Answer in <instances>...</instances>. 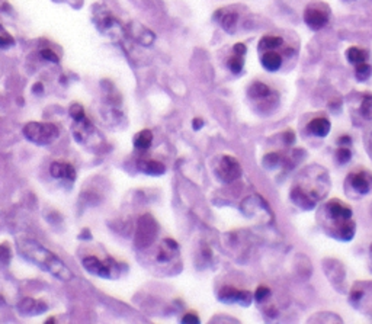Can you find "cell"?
Here are the masks:
<instances>
[{"label":"cell","instance_id":"cell-1","mask_svg":"<svg viewBox=\"0 0 372 324\" xmlns=\"http://www.w3.org/2000/svg\"><path fill=\"white\" fill-rule=\"evenodd\" d=\"M17 252L31 263L36 265L42 271L48 272L54 278L60 281H71L73 272L71 269L52 252L41 246L39 243L29 240V239H20L17 240Z\"/></svg>","mask_w":372,"mask_h":324},{"label":"cell","instance_id":"cell-2","mask_svg":"<svg viewBox=\"0 0 372 324\" xmlns=\"http://www.w3.org/2000/svg\"><path fill=\"white\" fill-rule=\"evenodd\" d=\"M70 116L74 121V127H73V135L74 138L86 146V147H96L102 143V137L99 134V131L95 128V125L87 119L84 109L81 108V105L79 103H73L70 106Z\"/></svg>","mask_w":372,"mask_h":324},{"label":"cell","instance_id":"cell-3","mask_svg":"<svg viewBox=\"0 0 372 324\" xmlns=\"http://www.w3.org/2000/svg\"><path fill=\"white\" fill-rule=\"evenodd\" d=\"M23 135L33 144L47 146L58 138L60 131L49 122H29L23 127Z\"/></svg>","mask_w":372,"mask_h":324},{"label":"cell","instance_id":"cell-4","mask_svg":"<svg viewBox=\"0 0 372 324\" xmlns=\"http://www.w3.org/2000/svg\"><path fill=\"white\" fill-rule=\"evenodd\" d=\"M157 231H159L157 221L150 214H146V215L140 217V220L137 223L135 236H134L135 246L138 249H144V247L151 246L157 239Z\"/></svg>","mask_w":372,"mask_h":324},{"label":"cell","instance_id":"cell-5","mask_svg":"<svg viewBox=\"0 0 372 324\" xmlns=\"http://www.w3.org/2000/svg\"><path fill=\"white\" fill-rule=\"evenodd\" d=\"M215 175L221 182L230 183L242 176V166L237 159L231 156H223L215 166Z\"/></svg>","mask_w":372,"mask_h":324},{"label":"cell","instance_id":"cell-6","mask_svg":"<svg viewBox=\"0 0 372 324\" xmlns=\"http://www.w3.org/2000/svg\"><path fill=\"white\" fill-rule=\"evenodd\" d=\"M81 263H83V268L95 276H99V278H112V276H115L112 274V271L116 268L113 260H109V259L108 260H100L96 256H86Z\"/></svg>","mask_w":372,"mask_h":324},{"label":"cell","instance_id":"cell-7","mask_svg":"<svg viewBox=\"0 0 372 324\" xmlns=\"http://www.w3.org/2000/svg\"><path fill=\"white\" fill-rule=\"evenodd\" d=\"M304 20L308 28L313 31H319L324 28L329 22V13L319 4H311L304 12Z\"/></svg>","mask_w":372,"mask_h":324},{"label":"cell","instance_id":"cell-8","mask_svg":"<svg viewBox=\"0 0 372 324\" xmlns=\"http://www.w3.org/2000/svg\"><path fill=\"white\" fill-rule=\"evenodd\" d=\"M96 26L100 32L109 36H121L122 26L109 12H96Z\"/></svg>","mask_w":372,"mask_h":324},{"label":"cell","instance_id":"cell-9","mask_svg":"<svg viewBox=\"0 0 372 324\" xmlns=\"http://www.w3.org/2000/svg\"><path fill=\"white\" fill-rule=\"evenodd\" d=\"M247 93H249V97L250 99H253V100H258V102H271V103H276V99H278V96H276V92H274L268 84H265V83H262V81H255V83H252L250 84V87H249V90H247Z\"/></svg>","mask_w":372,"mask_h":324},{"label":"cell","instance_id":"cell-10","mask_svg":"<svg viewBox=\"0 0 372 324\" xmlns=\"http://www.w3.org/2000/svg\"><path fill=\"white\" fill-rule=\"evenodd\" d=\"M326 210H327L329 215L332 217V220L336 221V223H339L338 228H339L343 223H346V221H349V220L352 218V210H351L348 205H345L342 201H336V199L330 201V202L326 205Z\"/></svg>","mask_w":372,"mask_h":324},{"label":"cell","instance_id":"cell-11","mask_svg":"<svg viewBox=\"0 0 372 324\" xmlns=\"http://www.w3.org/2000/svg\"><path fill=\"white\" fill-rule=\"evenodd\" d=\"M218 298L227 304L233 303H242V304H249L252 301V295L247 291H240L233 287H226L220 291Z\"/></svg>","mask_w":372,"mask_h":324},{"label":"cell","instance_id":"cell-12","mask_svg":"<svg viewBox=\"0 0 372 324\" xmlns=\"http://www.w3.org/2000/svg\"><path fill=\"white\" fill-rule=\"evenodd\" d=\"M49 173L55 179L73 182L76 179V169L67 162H52L49 166Z\"/></svg>","mask_w":372,"mask_h":324},{"label":"cell","instance_id":"cell-13","mask_svg":"<svg viewBox=\"0 0 372 324\" xmlns=\"http://www.w3.org/2000/svg\"><path fill=\"white\" fill-rule=\"evenodd\" d=\"M291 199L294 201V204H297L303 210H313L316 207V201H317V198L313 194H307L301 188H294L292 189Z\"/></svg>","mask_w":372,"mask_h":324},{"label":"cell","instance_id":"cell-14","mask_svg":"<svg viewBox=\"0 0 372 324\" xmlns=\"http://www.w3.org/2000/svg\"><path fill=\"white\" fill-rule=\"evenodd\" d=\"M17 311L23 316H36L47 311V306L42 301H38L33 298H25L19 303Z\"/></svg>","mask_w":372,"mask_h":324},{"label":"cell","instance_id":"cell-15","mask_svg":"<svg viewBox=\"0 0 372 324\" xmlns=\"http://www.w3.org/2000/svg\"><path fill=\"white\" fill-rule=\"evenodd\" d=\"M179 252V246L175 240L166 239L160 243L157 250V260L159 262H169L173 256H176Z\"/></svg>","mask_w":372,"mask_h":324},{"label":"cell","instance_id":"cell-16","mask_svg":"<svg viewBox=\"0 0 372 324\" xmlns=\"http://www.w3.org/2000/svg\"><path fill=\"white\" fill-rule=\"evenodd\" d=\"M246 45L244 44H236L234 45V54L233 57L228 60V67L234 74H239L243 70L244 65V55H246Z\"/></svg>","mask_w":372,"mask_h":324},{"label":"cell","instance_id":"cell-17","mask_svg":"<svg viewBox=\"0 0 372 324\" xmlns=\"http://www.w3.org/2000/svg\"><path fill=\"white\" fill-rule=\"evenodd\" d=\"M260 63H262L265 70H268V71H278L282 67V55L279 52L274 51V49H269V51H265L262 54Z\"/></svg>","mask_w":372,"mask_h":324},{"label":"cell","instance_id":"cell-18","mask_svg":"<svg viewBox=\"0 0 372 324\" xmlns=\"http://www.w3.org/2000/svg\"><path fill=\"white\" fill-rule=\"evenodd\" d=\"M308 132L316 135V137H326L330 132V121L326 118H314L310 124H308Z\"/></svg>","mask_w":372,"mask_h":324},{"label":"cell","instance_id":"cell-19","mask_svg":"<svg viewBox=\"0 0 372 324\" xmlns=\"http://www.w3.org/2000/svg\"><path fill=\"white\" fill-rule=\"evenodd\" d=\"M137 166L143 173L151 175V176H160L166 172L164 164L157 160H140Z\"/></svg>","mask_w":372,"mask_h":324},{"label":"cell","instance_id":"cell-20","mask_svg":"<svg viewBox=\"0 0 372 324\" xmlns=\"http://www.w3.org/2000/svg\"><path fill=\"white\" fill-rule=\"evenodd\" d=\"M131 29H132V36L143 45H150L153 41H154V33L150 32L147 28H144L143 25H131Z\"/></svg>","mask_w":372,"mask_h":324},{"label":"cell","instance_id":"cell-21","mask_svg":"<svg viewBox=\"0 0 372 324\" xmlns=\"http://www.w3.org/2000/svg\"><path fill=\"white\" fill-rule=\"evenodd\" d=\"M153 143V132L150 130H143L134 137V147L137 150H147Z\"/></svg>","mask_w":372,"mask_h":324},{"label":"cell","instance_id":"cell-22","mask_svg":"<svg viewBox=\"0 0 372 324\" xmlns=\"http://www.w3.org/2000/svg\"><path fill=\"white\" fill-rule=\"evenodd\" d=\"M351 182H352V188H354L358 194H361V195L368 194L370 189H371V183H370L368 178H367L364 173H356V175H354Z\"/></svg>","mask_w":372,"mask_h":324},{"label":"cell","instance_id":"cell-23","mask_svg":"<svg viewBox=\"0 0 372 324\" xmlns=\"http://www.w3.org/2000/svg\"><path fill=\"white\" fill-rule=\"evenodd\" d=\"M237 22H239V15L236 12H224V13H221L220 23H221V26L227 32L233 33L236 31V28H237Z\"/></svg>","mask_w":372,"mask_h":324},{"label":"cell","instance_id":"cell-24","mask_svg":"<svg viewBox=\"0 0 372 324\" xmlns=\"http://www.w3.org/2000/svg\"><path fill=\"white\" fill-rule=\"evenodd\" d=\"M284 44V39L278 35H263L259 41V49L260 51H269L281 47Z\"/></svg>","mask_w":372,"mask_h":324},{"label":"cell","instance_id":"cell-25","mask_svg":"<svg viewBox=\"0 0 372 324\" xmlns=\"http://www.w3.org/2000/svg\"><path fill=\"white\" fill-rule=\"evenodd\" d=\"M346 57H348V61L358 65V64H362V63H367L368 60V52L359 47H351L348 51H346Z\"/></svg>","mask_w":372,"mask_h":324},{"label":"cell","instance_id":"cell-26","mask_svg":"<svg viewBox=\"0 0 372 324\" xmlns=\"http://www.w3.org/2000/svg\"><path fill=\"white\" fill-rule=\"evenodd\" d=\"M355 74H356V79L359 81H365L371 77L372 74V67L368 64V63H362V64H358L356 65V70H355Z\"/></svg>","mask_w":372,"mask_h":324},{"label":"cell","instance_id":"cell-27","mask_svg":"<svg viewBox=\"0 0 372 324\" xmlns=\"http://www.w3.org/2000/svg\"><path fill=\"white\" fill-rule=\"evenodd\" d=\"M361 113L364 118L372 119V95L367 93L362 97V103H361Z\"/></svg>","mask_w":372,"mask_h":324},{"label":"cell","instance_id":"cell-28","mask_svg":"<svg viewBox=\"0 0 372 324\" xmlns=\"http://www.w3.org/2000/svg\"><path fill=\"white\" fill-rule=\"evenodd\" d=\"M15 45V39L13 36L0 25V48L4 49V48H10Z\"/></svg>","mask_w":372,"mask_h":324},{"label":"cell","instance_id":"cell-29","mask_svg":"<svg viewBox=\"0 0 372 324\" xmlns=\"http://www.w3.org/2000/svg\"><path fill=\"white\" fill-rule=\"evenodd\" d=\"M263 163L266 167H275L281 163V156L279 153H269L263 157Z\"/></svg>","mask_w":372,"mask_h":324},{"label":"cell","instance_id":"cell-30","mask_svg":"<svg viewBox=\"0 0 372 324\" xmlns=\"http://www.w3.org/2000/svg\"><path fill=\"white\" fill-rule=\"evenodd\" d=\"M351 157H352V153H351V150H349V148H346V147L339 148V150H338V153H336V159H338V162H339L340 164L348 163V162L351 160Z\"/></svg>","mask_w":372,"mask_h":324},{"label":"cell","instance_id":"cell-31","mask_svg":"<svg viewBox=\"0 0 372 324\" xmlns=\"http://www.w3.org/2000/svg\"><path fill=\"white\" fill-rule=\"evenodd\" d=\"M271 295V290L268 288V287H259L258 290H256V292H255V298H256V301H259V303H262L265 298H268Z\"/></svg>","mask_w":372,"mask_h":324},{"label":"cell","instance_id":"cell-32","mask_svg":"<svg viewBox=\"0 0 372 324\" xmlns=\"http://www.w3.org/2000/svg\"><path fill=\"white\" fill-rule=\"evenodd\" d=\"M41 55H42L45 60H48V61L58 63V57H57V54H55L54 51H51V49H42V51H41Z\"/></svg>","mask_w":372,"mask_h":324},{"label":"cell","instance_id":"cell-33","mask_svg":"<svg viewBox=\"0 0 372 324\" xmlns=\"http://www.w3.org/2000/svg\"><path fill=\"white\" fill-rule=\"evenodd\" d=\"M9 259H10L9 247H7L6 244H1V246H0V260H1L3 263H6V262H9Z\"/></svg>","mask_w":372,"mask_h":324},{"label":"cell","instance_id":"cell-34","mask_svg":"<svg viewBox=\"0 0 372 324\" xmlns=\"http://www.w3.org/2000/svg\"><path fill=\"white\" fill-rule=\"evenodd\" d=\"M183 323H199V319L196 317V314L194 313H188L183 319H182Z\"/></svg>","mask_w":372,"mask_h":324},{"label":"cell","instance_id":"cell-35","mask_svg":"<svg viewBox=\"0 0 372 324\" xmlns=\"http://www.w3.org/2000/svg\"><path fill=\"white\" fill-rule=\"evenodd\" d=\"M285 141H287V144H292L294 143V140H295V134L292 132V131H287L285 132Z\"/></svg>","mask_w":372,"mask_h":324},{"label":"cell","instance_id":"cell-36","mask_svg":"<svg viewBox=\"0 0 372 324\" xmlns=\"http://www.w3.org/2000/svg\"><path fill=\"white\" fill-rule=\"evenodd\" d=\"M339 144H342V146L351 144V137H349V135H343V137H340V140H339Z\"/></svg>","mask_w":372,"mask_h":324},{"label":"cell","instance_id":"cell-37","mask_svg":"<svg viewBox=\"0 0 372 324\" xmlns=\"http://www.w3.org/2000/svg\"><path fill=\"white\" fill-rule=\"evenodd\" d=\"M202 125H204V121H202V119H199V118L194 119V128H195V130H199Z\"/></svg>","mask_w":372,"mask_h":324}]
</instances>
